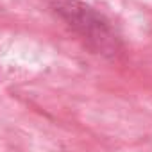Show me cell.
<instances>
[{"label":"cell","instance_id":"cell-1","mask_svg":"<svg viewBox=\"0 0 152 152\" xmlns=\"http://www.w3.org/2000/svg\"><path fill=\"white\" fill-rule=\"evenodd\" d=\"M56 9L73 29H77L84 38L97 43L100 48H106L107 43L113 41V34L109 32L107 23L91 7L84 4L66 2V4H57Z\"/></svg>","mask_w":152,"mask_h":152}]
</instances>
